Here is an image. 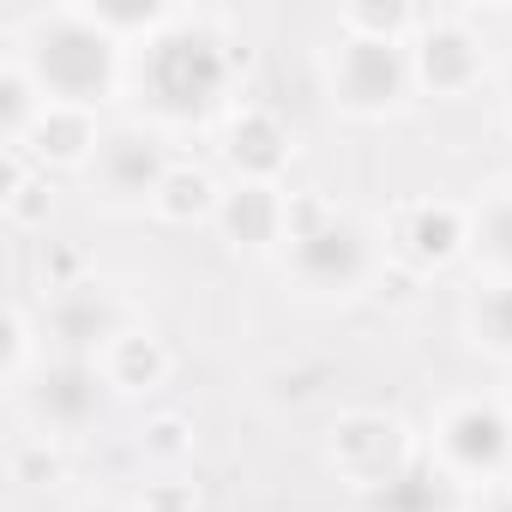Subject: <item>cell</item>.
<instances>
[{
    "label": "cell",
    "instance_id": "e0dca14e",
    "mask_svg": "<svg viewBox=\"0 0 512 512\" xmlns=\"http://www.w3.org/2000/svg\"><path fill=\"white\" fill-rule=\"evenodd\" d=\"M362 512H470V494L422 452L404 476H392L380 494H368Z\"/></svg>",
    "mask_w": 512,
    "mask_h": 512
},
{
    "label": "cell",
    "instance_id": "f1b7e54d",
    "mask_svg": "<svg viewBox=\"0 0 512 512\" xmlns=\"http://www.w3.org/2000/svg\"><path fill=\"white\" fill-rule=\"evenodd\" d=\"M470 512H512V482H500V488L476 494V506H470Z\"/></svg>",
    "mask_w": 512,
    "mask_h": 512
},
{
    "label": "cell",
    "instance_id": "5bb4252c",
    "mask_svg": "<svg viewBox=\"0 0 512 512\" xmlns=\"http://www.w3.org/2000/svg\"><path fill=\"white\" fill-rule=\"evenodd\" d=\"M103 115H91V109H61V103H49V115L37 121V133L25 139V157L43 169V175H85L91 169V157H97V145H103Z\"/></svg>",
    "mask_w": 512,
    "mask_h": 512
},
{
    "label": "cell",
    "instance_id": "7a4b0ae2",
    "mask_svg": "<svg viewBox=\"0 0 512 512\" xmlns=\"http://www.w3.org/2000/svg\"><path fill=\"white\" fill-rule=\"evenodd\" d=\"M7 49L31 67L49 103L61 109H91L103 115L133 73V55L85 13V7H43L7 25Z\"/></svg>",
    "mask_w": 512,
    "mask_h": 512
},
{
    "label": "cell",
    "instance_id": "30bf717a",
    "mask_svg": "<svg viewBox=\"0 0 512 512\" xmlns=\"http://www.w3.org/2000/svg\"><path fill=\"white\" fill-rule=\"evenodd\" d=\"M416 97L458 103L488 79V37L464 13H422V31L410 37Z\"/></svg>",
    "mask_w": 512,
    "mask_h": 512
},
{
    "label": "cell",
    "instance_id": "8992f818",
    "mask_svg": "<svg viewBox=\"0 0 512 512\" xmlns=\"http://www.w3.org/2000/svg\"><path fill=\"white\" fill-rule=\"evenodd\" d=\"M320 458L326 470L356 494H380L392 476H404L416 458H422V434L398 416V410H380V404H350L326 422L320 434Z\"/></svg>",
    "mask_w": 512,
    "mask_h": 512
},
{
    "label": "cell",
    "instance_id": "83f0119b",
    "mask_svg": "<svg viewBox=\"0 0 512 512\" xmlns=\"http://www.w3.org/2000/svg\"><path fill=\"white\" fill-rule=\"evenodd\" d=\"M326 380H332V368H326V362H320L314 374H290V362H278V368L266 374V398H272V404H290V410H296V404L320 398V392H326Z\"/></svg>",
    "mask_w": 512,
    "mask_h": 512
},
{
    "label": "cell",
    "instance_id": "6da1fadb",
    "mask_svg": "<svg viewBox=\"0 0 512 512\" xmlns=\"http://www.w3.org/2000/svg\"><path fill=\"white\" fill-rule=\"evenodd\" d=\"M241 67H247V49L223 31V19L181 7L163 37H151L145 49H133L127 97H139V109H145L151 127H163V133H199V127H217L241 103L235 97Z\"/></svg>",
    "mask_w": 512,
    "mask_h": 512
},
{
    "label": "cell",
    "instance_id": "d4e9b609",
    "mask_svg": "<svg viewBox=\"0 0 512 512\" xmlns=\"http://www.w3.org/2000/svg\"><path fill=\"white\" fill-rule=\"evenodd\" d=\"M139 458L151 470H181L193 458V422L181 410H151L139 422Z\"/></svg>",
    "mask_w": 512,
    "mask_h": 512
},
{
    "label": "cell",
    "instance_id": "9c48e42d",
    "mask_svg": "<svg viewBox=\"0 0 512 512\" xmlns=\"http://www.w3.org/2000/svg\"><path fill=\"white\" fill-rule=\"evenodd\" d=\"M169 169H175L169 133L151 127L145 115H133V121H109L85 181H91V199H103L109 211H151Z\"/></svg>",
    "mask_w": 512,
    "mask_h": 512
},
{
    "label": "cell",
    "instance_id": "52a82bcc",
    "mask_svg": "<svg viewBox=\"0 0 512 512\" xmlns=\"http://www.w3.org/2000/svg\"><path fill=\"white\" fill-rule=\"evenodd\" d=\"M19 398V416L31 422V434H43V440H79V434H91L103 416H109V404H115V386H109V374H103V362H85V356H43L37 362V374L13 392Z\"/></svg>",
    "mask_w": 512,
    "mask_h": 512
},
{
    "label": "cell",
    "instance_id": "277c9868",
    "mask_svg": "<svg viewBox=\"0 0 512 512\" xmlns=\"http://www.w3.org/2000/svg\"><path fill=\"white\" fill-rule=\"evenodd\" d=\"M320 91L344 121H398L416 103L410 43H368L332 31L320 49Z\"/></svg>",
    "mask_w": 512,
    "mask_h": 512
},
{
    "label": "cell",
    "instance_id": "2e32d148",
    "mask_svg": "<svg viewBox=\"0 0 512 512\" xmlns=\"http://www.w3.org/2000/svg\"><path fill=\"white\" fill-rule=\"evenodd\" d=\"M223 181L205 169V163H193V157H175V169L163 175V187H157V199H151V217L157 223H169V229H193V223H217V205H223Z\"/></svg>",
    "mask_w": 512,
    "mask_h": 512
},
{
    "label": "cell",
    "instance_id": "7402d4cb",
    "mask_svg": "<svg viewBox=\"0 0 512 512\" xmlns=\"http://www.w3.org/2000/svg\"><path fill=\"white\" fill-rule=\"evenodd\" d=\"M470 217H476V266H482V278H512V181H500V187H488L476 205H470Z\"/></svg>",
    "mask_w": 512,
    "mask_h": 512
},
{
    "label": "cell",
    "instance_id": "4dcf8cb0",
    "mask_svg": "<svg viewBox=\"0 0 512 512\" xmlns=\"http://www.w3.org/2000/svg\"><path fill=\"white\" fill-rule=\"evenodd\" d=\"M500 115H506V127H512V61L500 67Z\"/></svg>",
    "mask_w": 512,
    "mask_h": 512
},
{
    "label": "cell",
    "instance_id": "d6986e66",
    "mask_svg": "<svg viewBox=\"0 0 512 512\" xmlns=\"http://www.w3.org/2000/svg\"><path fill=\"white\" fill-rule=\"evenodd\" d=\"M43 115H49L43 85H37L31 67L7 49V55H0V151H25V139L37 133Z\"/></svg>",
    "mask_w": 512,
    "mask_h": 512
},
{
    "label": "cell",
    "instance_id": "4fadbf2b",
    "mask_svg": "<svg viewBox=\"0 0 512 512\" xmlns=\"http://www.w3.org/2000/svg\"><path fill=\"white\" fill-rule=\"evenodd\" d=\"M217 241L229 253H284V229H290V193L284 187H260V181H229L223 205H217Z\"/></svg>",
    "mask_w": 512,
    "mask_h": 512
},
{
    "label": "cell",
    "instance_id": "603a6c76",
    "mask_svg": "<svg viewBox=\"0 0 512 512\" xmlns=\"http://www.w3.org/2000/svg\"><path fill=\"white\" fill-rule=\"evenodd\" d=\"M332 31L368 43H410L422 31V7H410V0H350V7H338Z\"/></svg>",
    "mask_w": 512,
    "mask_h": 512
},
{
    "label": "cell",
    "instance_id": "8fae6325",
    "mask_svg": "<svg viewBox=\"0 0 512 512\" xmlns=\"http://www.w3.org/2000/svg\"><path fill=\"white\" fill-rule=\"evenodd\" d=\"M127 326H133V308H127L103 278H79V284L43 296V344H49L55 356H85V362H97Z\"/></svg>",
    "mask_w": 512,
    "mask_h": 512
},
{
    "label": "cell",
    "instance_id": "9a60e30c",
    "mask_svg": "<svg viewBox=\"0 0 512 512\" xmlns=\"http://www.w3.org/2000/svg\"><path fill=\"white\" fill-rule=\"evenodd\" d=\"M103 374H109V386H115V398H145V392H157V386H169V374H175V350L145 326V320H133L103 356Z\"/></svg>",
    "mask_w": 512,
    "mask_h": 512
},
{
    "label": "cell",
    "instance_id": "484cf974",
    "mask_svg": "<svg viewBox=\"0 0 512 512\" xmlns=\"http://www.w3.org/2000/svg\"><path fill=\"white\" fill-rule=\"evenodd\" d=\"M13 482H25V488H61L67 482V446L43 440V434H25L13 446Z\"/></svg>",
    "mask_w": 512,
    "mask_h": 512
},
{
    "label": "cell",
    "instance_id": "f546056e",
    "mask_svg": "<svg viewBox=\"0 0 512 512\" xmlns=\"http://www.w3.org/2000/svg\"><path fill=\"white\" fill-rule=\"evenodd\" d=\"M73 512H139L133 500H85V506H73Z\"/></svg>",
    "mask_w": 512,
    "mask_h": 512
},
{
    "label": "cell",
    "instance_id": "44dd1931",
    "mask_svg": "<svg viewBox=\"0 0 512 512\" xmlns=\"http://www.w3.org/2000/svg\"><path fill=\"white\" fill-rule=\"evenodd\" d=\"M79 7L133 55V49H145L151 37H163L169 25H175V13L181 7H169V0H79Z\"/></svg>",
    "mask_w": 512,
    "mask_h": 512
},
{
    "label": "cell",
    "instance_id": "3957f363",
    "mask_svg": "<svg viewBox=\"0 0 512 512\" xmlns=\"http://www.w3.org/2000/svg\"><path fill=\"white\" fill-rule=\"evenodd\" d=\"M284 278L308 302H356L380 284L386 241L368 217L326 193H290V229H284Z\"/></svg>",
    "mask_w": 512,
    "mask_h": 512
},
{
    "label": "cell",
    "instance_id": "7c38bea8",
    "mask_svg": "<svg viewBox=\"0 0 512 512\" xmlns=\"http://www.w3.org/2000/svg\"><path fill=\"white\" fill-rule=\"evenodd\" d=\"M217 163L229 169V181H260V187H284L290 163H296V133L272 103L241 97L223 121H217Z\"/></svg>",
    "mask_w": 512,
    "mask_h": 512
},
{
    "label": "cell",
    "instance_id": "4316f807",
    "mask_svg": "<svg viewBox=\"0 0 512 512\" xmlns=\"http://www.w3.org/2000/svg\"><path fill=\"white\" fill-rule=\"evenodd\" d=\"M139 512H199V488L181 470H151V482L133 494Z\"/></svg>",
    "mask_w": 512,
    "mask_h": 512
},
{
    "label": "cell",
    "instance_id": "cb8c5ba5",
    "mask_svg": "<svg viewBox=\"0 0 512 512\" xmlns=\"http://www.w3.org/2000/svg\"><path fill=\"white\" fill-rule=\"evenodd\" d=\"M0 332H7V338H0V344H7V356H0V380L19 392V386L37 374V362L49 356V344H37L43 320H37L25 302H13V308H7V320H0Z\"/></svg>",
    "mask_w": 512,
    "mask_h": 512
},
{
    "label": "cell",
    "instance_id": "1f68e13d",
    "mask_svg": "<svg viewBox=\"0 0 512 512\" xmlns=\"http://www.w3.org/2000/svg\"><path fill=\"white\" fill-rule=\"evenodd\" d=\"M506 410H512V398H506Z\"/></svg>",
    "mask_w": 512,
    "mask_h": 512
},
{
    "label": "cell",
    "instance_id": "5b68a950",
    "mask_svg": "<svg viewBox=\"0 0 512 512\" xmlns=\"http://www.w3.org/2000/svg\"><path fill=\"white\" fill-rule=\"evenodd\" d=\"M422 452L476 500V494L512 482V410L500 398H452L434 410Z\"/></svg>",
    "mask_w": 512,
    "mask_h": 512
},
{
    "label": "cell",
    "instance_id": "ffe728a7",
    "mask_svg": "<svg viewBox=\"0 0 512 512\" xmlns=\"http://www.w3.org/2000/svg\"><path fill=\"white\" fill-rule=\"evenodd\" d=\"M0 157H7V187H0V211H7V223L25 229V235L49 229V211H55L49 175H43L25 151H0Z\"/></svg>",
    "mask_w": 512,
    "mask_h": 512
},
{
    "label": "cell",
    "instance_id": "ac0fdd59",
    "mask_svg": "<svg viewBox=\"0 0 512 512\" xmlns=\"http://www.w3.org/2000/svg\"><path fill=\"white\" fill-rule=\"evenodd\" d=\"M464 338L512 368V278H476L464 296Z\"/></svg>",
    "mask_w": 512,
    "mask_h": 512
},
{
    "label": "cell",
    "instance_id": "ba28073f",
    "mask_svg": "<svg viewBox=\"0 0 512 512\" xmlns=\"http://www.w3.org/2000/svg\"><path fill=\"white\" fill-rule=\"evenodd\" d=\"M380 241H386V260H398L410 278H440L476 247V217L446 193H416L386 211Z\"/></svg>",
    "mask_w": 512,
    "mask_h": 512
}]
</instances>
